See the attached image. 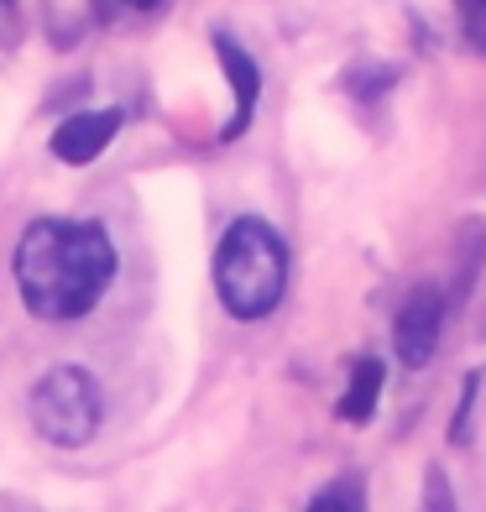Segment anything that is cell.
<instances>
[{"instance_id": "obj_12", "label": "cell", "mask_w": 486, "mask_h": 512, "mask_svg": "<svg viewBox=\"0 0 486 512\" xmlns=\"http://www.w3.org/2000/svg\"><path fill=\"white\" fill-rule=\"evenodd\" d=\"M481 6H486V0H481Z\"/></svg>"}, {"instance_id": "obj_4", "label": "cell", "mask_w": 486, "mask_h": 512, "mask_svg": "<svg viewBox=\"0 0 486 512\" xmlns=\"http://www.w3.org/2000/svg\"><path fill=\"white\" fill-rule=\"evenodd\" d=\"M439 330H445V293L434 283L413 288L403 298L398 319H392V345H398V361L403 366H429L434 345H439Z\"/></svg>"}, {"instance_id": "obj_6", "label": "cell", "mask_w": 486, "mask_h": 512, "mask_svg": "<svg viewBox=\"0 0 486 512\" xmlns=\"http://www.w3.org/2000/svg\"><path fill=\"white\" fill-rule=\"evenodd\" d=\"M215 53H220V68H225V79L230 89H236V115H230V126H225V142H236V136L251 126V110H257V95H262V68L257 58H251L236 37H215Z\"/></svg>"}, {"instance_id": "obj_7", "label": "cell", "mask_w": 486, "mask_h": 512, "mask_svg": "<svg viewBox=\"0 0 486 512\" xmlns=\"http://www.w3.org/2000/svg\"><path fill=\"white\" fill-rule=\"evenodd\" d=\"M382 382H387V371H382V361H377V356H366V361H356V366H351V382H345V392H340V403H335V413L345 418V424H366V418L377 413V398H382Z\"/></svg>"}, {"instance_id": "obj_10", "label": "cell", "mask_w": 486, "mask_h": 512, "mask_svg": "<svg viewBox=\"0 0 486 512\" xmlns=\"http://www.w3.org/2000/svg\"><path fill=\"white\" fill-rule=\"evenodd\" d=\"M309 512H351V507H345V497L324 492V497H314V502H309Z\"/></svg>"}, {"instance_id": "obj_2", "label": "cell", "mask_w": 486, "mask_h": 512, "mask_svg": "<svg viewBox=\"0 0 486 512\" xmlns=\"http://www.w3.org/2000/svg\"><path fill=\"white\" fill-rule=\"evenodd\" d=\"M283 288H288L283 236L267 220L241 215L220 236V251H215V293H220L225 314L230 319H267L283 304Z\"/></svg>"}, {"instance_id": "obj_3", "label": "cell", "mask_w": 486, "mask_h": 512, "mask_svg": "<svg viewBox=\"0 0 486 512\" xmlns=\"http://www.w3.org/2000/svg\"><path fill=\"white\" fill-rule=\"evenodd\" d=\"M105 418V392L84 366H53L48 377L32 387V429L48 445L79 450L100 434Z\"/></svg>"}, {"instance_id": "obj_1", "label": "cell", "mask_w": 486, "mask_h": 512, "mask_svg": "<svg viewBox=\"0 0 486 512\" xmlns=\"http://www.w3.org/2000/svg\"><path fill=\"white\" fill-rule=\"evenodd\" d=\"M11 272L27 314L48 324L84 319L115 277V241L95 220H32L16 241Z\"/></svg>"}, {"instance_id": "obj_8", "label": "cell", "mask_w": 486, "mask_h": 512, "mask_svg": "<svg viewBox=\"0 0 486 512\" xmlns=\"http://www.w3.org/2000/svg\"><path fill=\"white\" fill-rule=\"evenodd\" d=\"M424 512H455V497H450V476L439 471V465H429V476H424Z\"/></svg>"}, {"instance_id": "obj_5", "label": "cell", "mask_w": 486, "mask_h": 512, "mask_svg": "<svg viewBox=\"0 0 486 512\" xmlns=\"http://www.w3.org/2000/svg\"><path fill=\"white\" fill-rule=\"evenodd\" d=\"M126 115L121 110H79V115H68V121L53 131V157L58 162H95L110 142H115V131H121Z\"/></svg>"}, {"instance_id": "obj_11", "label": "cell", "mask_w": 486, "mask_h": 512, "mask_svg": "<svg viewBox=\"0 0 486 512\" xmlns=\"http://www.w3.org/2000/svg\"><path fill=\"white\" fill-rule=\"evenodd\" d=\"M126 6H136V11H152V6H162V0H126Z\"/></svg>"}, {"instance_id": "obj_9", "label": "cell", "mask_w": 486, "mask_h": 512, "mask_svg": "<svg viewBox=\"0 0 486 512\" xmlns=\"http://www.w3.org/2000/svg\"><path fill=\"white\" fill-rule=\"evenodd\" d=\"M476 371H471V382H466V392H460V413H455V445H466L471 439V403H476Z\"/></svg>"}]
</instances>
